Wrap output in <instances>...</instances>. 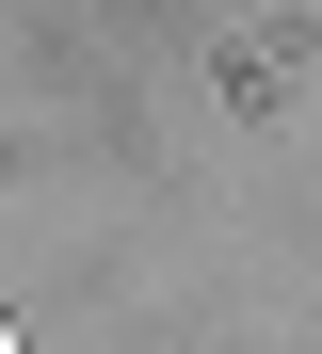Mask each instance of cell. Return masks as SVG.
Here are the masks:
<instances>
[{
  "mask_svg": "<svg viewBox=\"0 0 322 354\" xmlns=\"http://www.w3.org/2000/svg\"><path fill=\"white\" fill-rule=\"evenodd\" d=\"M0 354H17V322H0Z\"/></svg>",
  "mask_w": 322,
  "mask_h": 354,
  "instance_id": "1",
  "label": "cell"
}]
</instances>
